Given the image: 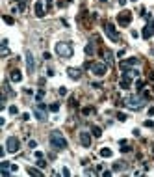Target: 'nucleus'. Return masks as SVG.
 Wrapping results in <instances>:
<instances>
[{"mask_svg":"<svg viewBox=\"0 0 154 177\" xmlns=\"http://www.w3.org/2000/svg\"><path fill=\"white\" fill-rule=\"evenodd\" d=\"M50 145H52L54 149H65L67 147V140L63 138V134L61 132H58V131H52L50 132Z\"/></svg>","mask_w":154,"mask_h":177,"instance_id":"f257e3e1","label":"nucleus"},{"mask_svg":"<svg viewBox=\"0 0 154 177\" xmlns=\"http://www.w3.org/2000/svg\"><path fill=\"white\" fill-rule=\"evenodd\" d=\"M56 54L60 58H71L74 54V49H73V45L71 43H58L56 45Z\"/></svg>","mask_w":154,"mask_h":177,"instance_id":"f03ea898","label":"nucleus"},{"mask_svg":"<svg viewBox=\"0 0 154 177\" xmlns=\"http://www.w3.org/2000/svg\"><path fill=\"white\" fill-rule=\"evenodd\" d=\"M124 104H126V106H130V108H134V110H139L141 106L145 104V97L130 95V97H126V99H124Z\"/></svg>","mask_w":154,"mask_h":177,"instance_id":"7ed1b4c3","label":"nucleus"},{"mask_svg":"<svg viewBox=\"0 0 154 177\" xmlns=\"http://www.w3.org/2000/svg\"><path fill=\"white\" fill-rule=\"evenodd\" d=\"M104 34L108 35V37L112 39L113 43H117V41H119V39H121L119 32H117V30H115V26H113L112 22H106V24H104Z\"/></svg>","mask_w":154,"mask_h":177,"instance_id":"20e7f679","label":"nucleus"},{"mask_svg":"<svg viewBox=\"0 0 154 177\" xmlns=\"http://www.w3.org/2000/svg\"><path fill=\"white\" fill-rule=\"evenodd\" d=\"M91 73L97 75V77H104L106 73H108V64H104V62H97V64H91Z\"/></svg>","mask_w":154,"mask_h":177,"instance_id":"39448f33","label":"nucleus"},{"mask_svg":"<svg viewBox=\"0 0 154 177\" xmlns=\"http://www.w3.org/2000/svg\"><path fill=\"white\" fill-rule=\"evenodd\" d=\"M6 149L9 153H17L19 149H21V142H19L17 136H9V138L6 140Z\"/></svg>","mask_w":154,"mask_h":177,"instance_id":"423d86ee","label":"nucleus"},{"mask_svg":"<svg viewBox=\"0 0 154 177\" xmlns=\"http://www.w3.org/2000/svg\"><path fill=\"white\" fill-rule=\"evenodd\" d=\"M34 116L37 117L39 121H46V104L45 103H37V104H35Z\"/></svg>","mask_w":154,"mask_h":177,"instance_id":"0eeeda50","label":"nucleus"},{"mask_svg":"<svg viewBox=\"0 0 154 177\" xmlns=\"http://www.w3.org/2000/svg\"><path fill=\"white\" fill-rule=\"evenodd\" d=\"M117 22H119L121 26H128L130 22H132V13H130V11H121L119 15H117Z\"/></svg>","mask_w":154,"mask_h":177,"instance_id":"6e6552de","label":"nucleus"},{"mask_svg":"<svg viewBox=\"0 0 154 177\" xmlns=\"http://www.w3.org/2000/svg\"><path fill=\"white\" fill-rule=\"evenodd\" d=\"M26 67H28V73L30 75H34L35 73V60H34V54L30 52H26Z\"/></svg>","mask_w":154,"mask_h":177,"instance_id":"1a4fd4ad","label":"nucleus"},{"mask_svg":"<svg viewBox=\"0 0 154 177\" xmlns=\"http://www.w3.org/2000/svg\"><path fill=\"white\" fill-rule=\"evenodd\" d=\"M137 64H139V60H137V58H126V60H123V62L119 64V67L124 71V69H130V67H134V65H137Z\"/></svg>","mask_w":154,"mask_h":177,"instance_id":"9d476101","label":"nucleus"},{"mask_svg":"<svg viewBox=\"0 0 154 177\" xmlns=\"http://www.w3.org/2000/svg\"><path fill=\"white\" fill-rule=\"evenodd\" d=\"M154 34V22H149L147 26L143 28V32H141V35H143V39H151Z\"/></svg>","mask_w":154,"mask_h":177,"instance_id":"9b49d317","label":"nucleus"},{"mask_svg":"<svg viewBox=\"0 0 154 177\" xmlns=\"http://www.w3.org/2000/svg\"><path fill=\"white\" fill-rule=\"evenodd\" d=\"M80 144L84 145V147H89V145H91V134H89V132H80Z\"/></svg>","mask_w":154,"mask_h":177,"instance_id":"f8f14e48","label":"nucleus"},{"mask_svg":"<svg viewBox=\"0 0 154 177\" xmlns=\"http://www.w3.org/2000/svg\"><path fill=\"white\" fill-rule=\"evenodd\" d=\"M67 75H69L73 80H80L82 71H80V69H76V67H69V69H67Z\"/></svg>","mask_w":154,"mask_h":177,"instance_id":"ddd939ff","label":"nucleus"},{"mask_svg":"<svg viewBox=\"0 0 154 177\" xmlns=\"http://www.w3.org/2000/svg\"><path fill=\"white\" fill-rule=\"evenodd\" d=\"M35 17H39V19H41V17H45V7H43V2H41V0H37V2H35Z\"/></svg>","mask_w":154,"mask_h":177,"instance_id":"4468645a","label":"nucleus"},{"mask_svg":"<svg viewBox=\"0 0 154 177\" xmlns=\"http://www.w3.org/2000/svg\"><path fill=\"white\" fill-rule=\"evenodd\" d=\"M9 78H11V82H21L22 80V75H21V71H11V75H9Z\"/></svg>","mask_w":154,"mask_h":177,"instance_id":"2eb2a0df","label":"nucleus"},{"mask_svg":"<svg viewBox=\"0 0 154 177\" xmlns=\"http://www.w3.org/2000/svg\"><path fill=\"white\" fill-rule=\"evenodd\" d=\"M119 86H121V88H123V90H128V88H130V78H128V77H124V75H123V78H121Z\"/></svg>","mask_w":154,"mask_h":177,"instance_id":"dca6fc26","label":"nucleus"},{"mask_svg":"<svg viewBox=\"0 0 154 177\" xmlns=\"http://www.w3.org/2000/svg\"><path fill=\"white\" fill-rule=\"evenodd\" d=\"M112 155H113V151H112L110 147H102V149H100V157H104V159H110Z\"/></svg>","mask_w":154,"mask_h":177,"instance_id":"f3484780","label":"nucleus"},{"mask_svg":"<svg viewBox=\"0 0 154 177\" xmlns=\"http://www.w3.org/2000/svg\"><path fill=\"white\" fill-rule=\"evenodd\" d=\"M28 175H34V177H43V172L37 170V168H28Z\"/></svg>","mask_w":154,"mask_h":177,"instance_id":"a211bd4d","label":"nucleus"},{"mask_svg":"<svg viewBox=\"0 0 154 177\" xmlns=\"http://www.w3.org/2000/svg\"><path fill=\"white\" fill-rule=\"evenodd\" d=\"M91 132H93L95 138H100V136H102V129L97 127V125H93V127H91Z\"/></svg>","mask_w":154,"mask_h":177,"instance_id":"6ab92c4d","label":"nucleus"},{"mask_svg":"<svg viewBox=\"0 0 154 177\" xmlns=\"http://www.w3.org/2000/svg\"><path fill=\"white\" fill-rule=\"evenodd\" d=\"M119 144H121V151H123V153H128V151H132V147H130V145L126 144V140H121Z\"/></svg>","mask_w":154,"mask_h":177,"instance_id":"aec40b11","label":"nucleus"},{"mask_svg":"<svg viewBox=\"0 0 154 177\" xmlns=\"http://www.w3.org/2000/svg\"><path fill=\"white\" fill-rule=\"evenodd\" d=\"M121 170H126V162H115L113 164V172H121Z\"/></svg>","mask_w":154,"mask_h":177,"instance_id":"412c9836","label":"nucleus"},{"mask_svg":"<svg viewBox=\"0 0 154 177\" xmlns=\"http://www.w3.org/2000/svg\"><path fill=\"white\" fill-rule=\"evenodd\" d=\"M85 54H87V56L95 54V45H93V43H87V45H85Z\"/></svg>","mask_w":154,"mask_h":177,"instance_id":"4be33fe9","label":"nucleus"},{"mask_svg":"<svg viewBox=\"0 0 154 177\" xmlns=\"http://www.w3.org/2000/svg\"><path fill=\"white\" fill-rule=\"evenodd\" d=\"M104 56H106V62H108V65H110V64H113V54L110 52V50H106Z\"/></svg>","mask_w":154,"mask_h":177,"instance_id":"5701e85b","label":"nucleus"},{"mask_svg":"<svg viewBox=\"0 0 154 177\" xmlns=\"http://www.w3.org/2000/svg\"><path fill=\"white\" fill-rule=\"evenodd\" d=\"M48 108H50V112H60V103H52Z\"/></svg>","mask_w":154,"mask_h":177,"instance_id":"b1692460","label":"nucleus"},{"mask_svg":"<svg viewBox=\"0 0 154 177\" xmlns=\"http://www.w3.org/2000/svg\"><path fill=\"white\" fill-rule=\"evenodd\" d=\"M4 22H6V24H13V17H9V15H4Z\"/></svg>","mask_w":154,"mask_h":177,"instance_id":"393cba45","label":"nucleus"},{"mask_svg":"<svg viewBox=\"0 0 154 177\" xmlns=\"http://www.w3.org/2000/svg\"><path fill=\"white\" fill-rule=\"evenodd\" d=\"M117 119H119V121H126V114L119 112V114H117Z\"/></svg>","mask_w":154,"mask_h":177,"instance_id":"a878e982","label":"nucleus"},{"mask_svg":"<svg viewBox=\"0 0 154 177\" xmlns=\"http://www.w3.org/2000/svg\"><path fill=\"white\" fill-rule=\"evenodd\" d=\"M143 86H145V82H143V80H137V82H136V90H141Z\"/></svg>","mask_w":154,"mask_h":177,"instance_id":"bb28decb","label":"nucleus"},{"mask_svg":"<svg viewBox=\"0 0 154 177\" xmlns=\"http://www.w3.org/2000/svg\"><path fill=\"white\" fill-rule=\"evenodd\" d=\"M37 166H39V168H45V166H46V162H45L43 159H37Z\"/></svg>","mask_w":154,"mask_h":177,"instance_id":"cd10ccee","label":"nucleus"},{"mask_svg":"<svg viewBox=\"0 0 154 177\" xmlns=\"http://www.w3.org/2000/svg\"><path fill=\"white\" fill-rule=\"evenodd\" d=\"M43 97H45V92H43V90H39V92H37V101H41Z\"/></svg>","mask_w":154,"mask_h":177,"instance_id":"c85d7f7f","label":"nucleus"},{"mask_svg":"<svg viewBox=\"0 0 154 177\" xmlns=\"http://www.w3.org/2000/svg\"><path fill=\"white\" fill-rule=\"evenodd\" d=\"M93 112V108H89V106H87V108H84V110H82V114H84V116H87V114H91Z\"/></svg>","mask_w":154,"mask_h":177,"instance_id":"c756f323","label":"nucleus"},{"mask_svg":"<svg viewBox=\"0 0 154 177\" xmlns=\"http://www.w3.org/2000/svg\"><path fill=\"white\" fill-rule=\"evenodd\" d=\"M17 112H19V110H17V106H9V114H13V116H15Z\"/></svg>","mask_w":154,"mask_h":177,"instance_id":"7c9ffc66","label":"nucleus"},{"mask_svg":"<svg viewBox=\"0 0 154 177\" xmlns=\"http://www.w3.org/2000/svg\"><path fill=\"white\" fill-rule=\"evenodd\" d=\"M60 95H67V88H65V86H61V88H60Z\"/></svg>","mask_w":154,"mask_h":177,"instance_id":"2f4dec72","label":"nucleus"},{"mask_svg":"<svg viewBox=\"0 0 154 177\" xmlns=\"http://www.w3.org/2000/svg\"><path fill=\"white\" fill-rule=\"evenodd\" d=\"M61 175H65V177H69V175H71V172H69V170H67V168H63V170H61Z\"/></svg>","mask_w":154,"mask_h":177,"instance_id":"473e14b6","label":"nucleus"},{"mask_svg":"<svg viewBox=\"0 0 154 177\" xmlns=\"http://www.w3.org/2000/svg\"><path fill=\"white\" fill-rule=\"evenodd\" d=\"M28 145H30V147H32V149H34V147H35V145H37V142H35V140H30V142H28Z\"/></svg>","mask_w":154,"mask_h":177,"instance_id":"72a5a7b5","label":"nucleus"},{"mask_svg":"<svg viewBox=\"0 0 154 177\" xmlns=\"http://www.w3.org/2000/svg\"><path fill=\"white\" fill-rule=\"evenodd\" d=\"M145 127H154V123H152V121H149V119H147V121H145Z\"/></svg>","mask_w":154,"mask_h":177,"instance_id":"f704fd0d","label":"nucleus"},{"mask_svg":"<svg viewBox=\"0 0 154 177\" xmlns=\"http://www.w3.org/2000/svg\"><path fill=\"white\" fill-rule=\"evenodd\" d=\"M2 56H7V47H2Z\"/></svg>","mask_w":154,"mask_h":177,"instance_id":"c9c22d12","label":"nucleus"},{"mask_svg":"<svg viewBox=\"0 0 154 177\" xmlns=\"http://www.w3.org/2000/svg\"><path fill=\"white\" fill-rule=\"evenodd\" d=\"M126 4V0H119V6H124Z\"/></svg>","mask_w":154,"mask_h":177,"instance_id":"e433bc0d","label":"nucleus"},{"mask_svg":"<svg viewBox=\"0 0 154 177\" xmlns=\"http://www.w3.org/2000/svg\"><path fill=\"white\" fill-rule=\"evenodd\" d=\"M149 114H151V116H154V108H149Z\"/></svg>","mask_w":154,"mask_h":177,"instance_id":"4c0bfd02","label":"nucleus"},{"mask_svg":"<svg viewBox=\"0 0 154 177\" xmlns=\"http://www.w3.org/2000/svg\"><path fill=\"white\" fill-rule=\"evenodd\" d=\"M15 2H19V4H24V0H15Z\"/></svg>","mask_w":154,"mask_h":177,"instance_id":"58836bf2","label":"nucleus"},{"mask_svg":"<svg viewBox=\"0 0 154 177\" xmlns=\"http://www.w3.org/2000/svg\"><path fill=\"white\" fill-rule=\"evenodd\" d=\"M152 22H154V21H152Z\"/></svg>","mask_w":154,"mask_h":177,"instance_id":"ea45409f","label":"nucleus"}]
</instances>
